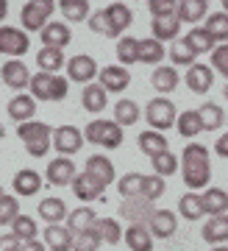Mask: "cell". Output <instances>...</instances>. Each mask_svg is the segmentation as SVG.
<instances>
[{
  "mask_svg": "<svg viewBox=\"0 0 228 251\" xmlns=\"http://www.w3.org/2000/svg\"><path fill=\"white\" fill-rule=\"evenodd\" d=\"M178 171L184 176V184L198 193L201 187H209L211 181V162H209V148L201 143H189L178 159Z\"/></svg>",
  "mask_w": 228,
  "mask_h": 251,
  "instance_id": "1",
  "label": "cell"
},
{
  "mask_svg": "<svg viewBox=\"0 0 228 251\" xmlns=\"http://www.w3.org/2000/svg\"><path fill=\"white\" fill-rule=\"evenodd\" d=\"M50 134L53 128L42 120H25V123L17 126V137L25 143V151L34 159H42L45 153L50 151Z\"/></svg>",
  "mask_w": 228,
  "mask_h": 251,
  "instance_id": "2",
  "label": "cell"
},
{
  "mask_svg": "<svg viewBox=\"0 0 228 251\" xmlns=\"http://www.w3.org/2000/svg\"><path fill=\"white\" fill-rule=\"evenodd\" d=\"M28 90H31V98L39 100H64L67 98V90L70 84L64 75H53V73H36L28 81Z\"/></svg>",
  "mask_w": 228,
  "mask_h": 251,
  "instance_id": "3",
  "label": "cell"
},
{
  "mask_svg": "<svg viewBox=\"0 0 228 251\" xmlns=\"http://www.w3.org/2000/svg\"><path fill=\"white\" fill-rule=\"evenodd\" d=\"M84 140L92 145H103L109 151L123 145V126H117L114 120H89L84 126Z\"/></svg>",
  "mask_w": 228,
  "mask_h": 251,
  "instance_id": "4",
  "label": "cell"
},
{
  "mask_svg": "<svg viewBox=\"0 0 228 251\" xmlns=\"http://www.w3.org/2000/svg\"><path fill=\"white\" fill-rule=\"evenodd\" d=\"M56 11V0H28L20 11L23 31H42Z\"/></svg>",
  "mask_w": 228,
  "mask_h": 251,
  "instance_id": "5",
  "label": "cell"
},
{
  "mask_svg": "<svg viewBox=\"0 0 228 251\" xmlns=\"http://www.w3.org/2000/svg\"><path fill=\"white\" fill-rule=\"evenodd\" d=\"M176 106H173V100L170 98H153L148 100V106H145V120L150 123L153 131H167V128H173L176 126Z\"/></svg>",
  "mask_w": 228,
  "mask_h": 251,
  "instance_id": "6",
  "label": "cell"
},
{
  "mask_svg": "<svg viewBox=\"0 0 228 251\" xmlns=\"http://www.w3.org/2000/svg\"><path fill=\"white\" fill-rule=\"evenodd\" d=\"M31 48V36L23 28L14 25H0V53L9 59H20L23 53H28Z\"/></svg>",
  "mask_w": 228,
  "mask_h": 251,
  "instance_id": "7",
  "label": "cell"
},
{
  "mask_svg": "<svg viewBox=\"0 0 228 251\" xmlns=\"http://www.w3.org/2000/svg\"><path fill=\"white\" fill-rule=\"evenodd\" d=\"M81 145H84L81 128H75V126H59V128H53L50 148H56L59 156H72V153H78Z\"/></svg>",
  "mask_w": 228,
  "mask_h": 251,
  "instance_id": "8",
  "label": "cell"
},
{
  "mask_svg": "<svg viewBox=\"0 0 228 251\" xmlns=\"http://www.w3.org/2000/svg\"><path fill=\"white\" fill-rule=\"evenodd\" d=\"M97 84L106 92H125L131 84V73L123 64H106L103 70H97Z\"/></svg>",
  "mask_w": 228,
  "mask_h": 251,
  "instance_id": "9",
  "label": "cell"
},
{
  "mask_svg": "<svg viewBox=\"0 0 228 251\" xmlns=\"http://www.w3.org/2000/svg\"><path fill=\"white\" fill-rule=\"evenodd\" d=\"M103 17H106V25H109V36H123V31H128V25H131L134 20V11L125 6V3H109L103 9Z\"/></svg>",
  "mask_w": 228,
  "mask_h": 251,
  "instance_id": "10",
  "label": "cell"
},
{
  "mask_svg": "<svg viewBox=\"0 0 228 251\" xmlns=\"http://www.w3.org/2000/svg\"><path fill=\"white\" fill-rule=\"evenodd\" d=\"M75 173H78V168H75V162H72L70 156H56V159L47 162L45 179L50 181L53 187H67V184H72Z\"/></svg>",
  "mask_w": 228,
  "mask_h": 251,
  "instance_id": "11",
  "label": "cell"
},
{
  "mask_svg": "<svg viewBox=\"0 0 228 251\" xmlns=\"http://www.w3.org/2000/svg\"><path fill=\"white\" fill-rule=\"evenodd\" d=\"M67 78L78 84H92L97 78V62L89 53H78L67 62Z\"/></svg>",
  "mask_w": 228,
  "mask_h": 251,
  "instance_id": "12",
  "label": "cell"
},
{
  "mask_svg": "<svg viewBox=\"0 0 228 251\" xmlns=\"http://www.w3.org/2000/svg\"><path fill=\"white\" fill-rule=\"evenodd\" d=\"M148 232L153 234V240H167V237H173L178 232V218L176 212H170V209H153V215L148 221Z\"/></svg>",
  "mask_w": 228,
  "mask_h": 251,
  "instance_id": "13",
  "label": "cell"
},
{
  "mask_svg": "<svg viewBox=\"0 0 228 251\" xmlns=\"http://www.w3.org/2000/svg\"><path fill=\"white\" fill-rule=\"evenodd\" d=\"M39 39H42V48H59V50H64V48L70 45L72 31H70L67 23H62V20H50V23L39 31Z\"/></svg>",
  "mask_w": 228,
  "mask_h": 251,
  "instance_id": "14",
  "label": "cell"
},
{
  "mask_svg": "<svg viewBox=\"0 0 228 251\" xmlns=\"http://www.w3.org/2000/svg\"><path fill=\"white\" fill-rule=\"evenodd\" d=\"M211 67L209 64H201V62H195L186 67L184 73V81H186V87L195 92V95H206V92L211 90V84H214V75H211Z\"/></svg>",
  "mask_w": 228,
  "mask_h": 251,
  "instance_id": "15",
  "label": "cell"
},
{
  "mask_svg": "<svg viewBox=\"0 0 228 251\" xmlns=\"http://www.w3.org/2000/svg\"><path fill=\"white\" fill-rule=\"evenodd\" d=\"M150 215H153V204L145 201L142 196L123 198V204H120V218H125L128 224H145V226H148Z\"/></svg>",
  "mask_w": 228,
  "mask_h": 251,
  "instance_id": "16",
  "label": "cell"
},
{
  "mask_svg": "<svg viewBox=\"0 0 228 251\" xmlns=\"http://www.w3.org/2000/svg\"><path fill=\"white\" fill-rule=\"evenodd\" d=\"M72 193H75V198H78L81 204H92V201H97V198L103 196V184L97 179H92L87 171L84 173H75V179H72Z\"/></svg>",
  "mask_w": 228,
  "mask_h": 251,
  "instance_id": "17",
  "label": "cell"
},
{
  "mask_svg": "<svg viewBox=\"0 0 228 251\" xmlns=\"http://www.w3.org/2000/svg\"><path fill=\"white\" fill-rule=\"evenodd\" d=\"M0 75H3V81L9 84L14 92H23L28 90V81H31V73H28V67L23 64V59H9V62L0 67Z\"/></svg>",
  "mask_w": 228,
  "mask_h": 251,
  "instance_id": "18",
  "label": "cell"
},
{
  "mask_svg": "<svg viewBox=\"0 0 228 251\" xmlns=\"http://www.w3.org/2000/svg\"><path fill=\"white\" fill-rule=\"evenodd\" d=\"M84 171L92 176V179H97L103 187H109L114 179H117V171H114V162L109 159V156H103V153H92L87 159V168Z\"/></svg>",
  "mask_w": 228,
  "mask_h": 251,
  "instance_id": "19",
  "label": "cell"
},
{
  "mask_svg": "<svg viewBox=\"0 0 228 251\" xmlns=\"http://www.w3.org/2000/svg\"><path fill=\"white\" fill-rule=\"evenodd\" d=\"M39 187H42V176H39L36 171H31V168L17 171L14 173V179H11V190H14V196H20V198L36 196Z\"/></svg>",
  "mask_w": 228,
  "mask_h": 251,
  "instance_id": "20",
  "label": "cell"
},
{
  "mask_svg": "<svg viewBox=\"0 0 228 251\" xmlns=\"http://www.w3.org/2000/svg\"><path fill=\"white\" fill-rule=\"evenodd\" d=\"M176 17L181 23L198 25V23H203V20L209 17V0H178Z\"/></svg>",
  "mask_w": 228,
  "mask_h": 251,
  "instance_id": "21",
  "label": "cell"
},
{
  "mask_svg": "<svg viewBox=\"0 0 228 251\" xmlns=\"http://www.w3.org/2000/svg\"><path fill=\"white\" fill-rule=\"evenodd\" d=\"M150 31H153V39H159L161 45H164V42H176L178 31H181V20H178L176 14H161V17H153Z\"/></svg>",
  "mask_w": 228,
  "mask_h": 251,
  "instance_id": "22",
  "label": "cell"
},
{
  "mask_svg": "<svg viewBox=\"0 0 228 251\" xmlns=\"http://www.w3.org/2000/svg\"><path fill=\"white\" fill-rule=\"evenodd\" d=\"M167 56V48L159 42V39H153V36H148V39H139L137 42V64H161Z\"/></svg>",
  "mask_w": 228,
  "mask_h": 251,
  "instance_id": "23",
  "label": "cell"
},
{
  "mask_svg": "<svg viewBox=\"0 0 228 251\" xmlns=\"http://www.w3.org/2000/svg\"><path fill=\"white\" fill-rule=\"evenodd\" d=\"M178 81H181V75H178V70L173 64H159L153 70V75H150V87L159 95H167V92H173L178 87Z\"/></svg>",
  "mask_w": 228,
  "mask_h": 251,
  "instance_id": "24",
  "label": "cell"
},
{
  "mask_svg": "<svg viewBox=\"0 0 228 251\" xmlns=\"http://www.w3.org/2000/svg\"><path fill=\"white\" fill-rule=\"evenodd\" d=\"M72 240H75V234L62 224H47V229H45V246L50 251H70Z\"/></svg>",
  "mask_w": 228,
  "mask_h": 251,
  "instance_id": "25",
  "label": "cell"
},
{
  "mask_svg": "<svg viewBox=\"0 0 228 251\" xmlns=\"http://www.w3.org/2000/svg\"><path fill=\"white\" fill-rule=\"evenodd\" d=\"M203 240L211 246H226L228 243V212L226 215H211L203 224Z\"/></svg>",
  "mask_w": 228,
  "mask_h": 251,
  "instance_id": "26",
  "label": "cell"
},
{
  "mask_svg": "<svg viewBox=\"0 0 228 251\" xmlns=\"http://www.w3.org/2000/svg\"><path fill=\"white\" fill-rule=\"evenodd\" d=\"M34 115H36V100L31 98V92H17V95L9 100V117L11 120L25 123V120H34Z\"/></svg>",
  "mask_w": 228,
  "mask_h": 251,
  "instance_id": "27",
  "label": "cell"
},
{
  "mask_svg": "<svg viewBox=\"0 0 228 251\" xmlns=\"http://www.w3.org/2000/svg\"><path fill=\"white\" fill-rule=\"evenodd\" d=\"M123 240L131 251H153V234L145 224H128V232H123Z\"/></svg>",
  "mask_w": 228,
  "mask_h": 251,
  "instance_id": "28",
  "label": "cell"
},
{
  "mask_svg": "<svg viewBox=\"0 0 228 251\" xmlns=\"http://www.w3.org/2000/svg\"><path fill=\"white\" fill-rule=\"evenodd\" d=\"M109 92L100 87V84H84V92H81V106L87 109V112H92V115H100L106 109V103H109V98H106Z\"/></svg>",
  "mask_w": 228,
  "mask_h": 251,
  "instance_id": "29",
  "label": "cell"
},
{
  "mask_svg": "<svg viewBox=\"0 0 228 251\" xmlns=\"http://www.w3.org/2000/svg\"><path fill=\"white\" fill-rule=\"evenodd\" d=\"M195 112H198V117H201L203 131H217L220 126H226V112H223V106L214 103V100L201 103V109H195Z\"/></svg>",
  "mask_w": 228,
  "mask_h": 251,
  "instance_id": "30",
  "label": "cell"
},
{
  "mask_svg": "<svg viewBox=\"0 0 228 251\" xmlns=\"http://www.w3.org/2000/svg\"><path fill=\"white\" fill-rule=\"evenodd\" d=\"M184 45L195 56H201V53H211L214 50V39L209 36V31L203 25H192V31H186V36H184Z\"/></svg>",
  "mask_w": 228,
  "mask_h": 251,
  "instance_id": "31",
  "label": "cell"
},
{
  "mask_svg": "<svg viewBox=\"0 0 228 251\" xmlns=\"http://www.w3.org/2000/svg\"><path fill=\"white\" fill-rule=\"evenodd\" d=\"M203 212L206 215H226L228 212V193L226 190H220V187H209V190H203Z\"/></svg>",
  "mask_w": 228,
  "mask_h": 251,
  "instance_id": "32",
  "label": "cell"
},
{
  "mask_svg": "<svg viewBox=\"0 0 228 251\" xmlns=\"http://www.w3.org/2000/svg\"><path fill=\"white\" fill-rule=\"evenodd\" d=\"M39 218H42L45 224H62L67 221V204H64L62 198H42L39 201Z\"/></svg>",
  "mask_w": 228,
  "mask_h": 251,
  "instance_id": "33",
  "label": "cell"
},
{
  "mask_svg": "<svg viewBox=\"0 0 228 251\" xmlns=\"http://www.w3.org/2000/svg\"><path fill=\"white\" fill-rule=\"evenodd\" d=\"M137 143H139V151L148 153V156H156V153H161V151H170L167 137L161 134V131H153V128L142 131V134L137 137Z\"/></svg>",
  "mask_w": 228,
  "mask_h": 251,
  "instance_id": "34",
  "label": "cell"
},
{
  "mask_svg": "<svg viewBox=\"0 0 228 251\" xmlns=\"http://www.w3.org/2000/svg\"><path fill=\"white\" fill-rule=\"evenodd\" d=\"M97 221L95 209H89L87 204H81V209H72V212H67V229H70L72 234L78 232H87V229H92V224Z\"/></svg>",
  "mask_w": 228,
  "mask_h": 251,
  "instance_id": "35",
  "label": "cell"
},
{
  "mask_svg": "<svg viewBox=\"0 0 228 251\" xmlns=\"http://www.w3.org/2000/svg\"><path fill=\"white\" fill-rule=\"evenodd\" d=\"M92 229L97 232L100 243H106V246H117V243L123 240V229H120V224L114 218H97L95 224H92Z\"/></svg>",
  "mask_w": 228,
  "mask_h": 251,
  "instance_id": "36",
  "label": "cell"
},
{
  "mask_svg": "<svg viewBox=\"0 0 228 251\" xmlns=\"http://www.w3.org/2000/svg\"><path fill=\"white\" fill-rule=\"evenodd\" d=\"M139 120V103L131 98H123V100H117L114 103V123L117 126H134Z\"/></svg>",
  "mask_w": 228,
  "mask_h": 251,
  "instance_id": "37",
  "label": "cell"
},
{
  "mask_svg": "<svg viewBox=\"0 0 228 251\" xmlns=\"http://www.w3.org/2000/svg\"><path fill=\"white\" fill-rule=\"evenodd\" d=\"M176 128H178V134H181V137H186V140H195V137L203 131L198 112H195V109H186V112H181V115L176 117Z\"/></svg>",
  "mask_w": 228,
  "mask_h": 251,
  "instance_id": "38",
  "label": "cell"
},
{
  "mask_svg": "<svg viewBox=\"0 0 228 251\" xmlns=\"http://www.w3.org/2000/svg\"><path fill=\"white\" fill-rule=\"evenodd\" d=\"M203 28L209 31V36L214 39V45H217V42H228V14L226 11H214V14H209Z\"/></svg>",
  "mask_w": 228,
  "mask_h": 251,
  "instance_id": "39",
  "label": "cell"
},
{
  "mask_svg": "<svg viewBox=\"0 0 228 251\" xmlns=\"http://www.w3.org/2000/svg\"><path fill=\"white\" fill-rule=\"evenodd\" d=\"M59 6H62V14L67 23H84L89 20V0H59Z\"/></svg>",
  "mask_w": 228,
  "mask_h": 251,
  "instance_id": "40",
  "label": "cell"
},
{
  "mask_svg": "<svg viewBox=\"0 0 228 251\" xmlns=\"http://www.w3.org/2000/svg\"><path fill=\"white\" fill-rule=\"evenodd\" d=\"M11 234H14L20 243L36 240V234H39V229H36V221H34L31 215H17L14 221H11Z\"/></svg>",
  "mask_w": 228,
  "mask_h": 251,
  "instance_id": "41",
  "label": "cell"
},
{
  "mask_svg": "<svg viewBox=\"0 0 228 251\" xmlns=\"http://www.w3.org/2000/svg\"><path fill=\"white\" fill-rule=\"evenodd\" d=\"M150 165H153V173L161 176V179L178 173V156L173 151H161V153H156V156H150Z\"/></svg>",
  "mask_w": 228,
  "mask_h": 251,
  "instance_id": "42",
  "label": "cell"
},
{
  "mask_svg": "<svg viewBox=\"0 0 228 251\" xmlns=\"http://www.w3.org/2000/svg\"><path fill=\"white\" fill-rule=\"evenodd\" d=\"M36 64H39L42 73H56V70H62L64 53L59 50V48H42V50L36 53Z\"/></svg>",
  "mask_w": 228,
  "mask_h": 251,
  "instance_id": "43",
  "label": "cell"
},
{
  "mask_svg": "<svg viewBox=\"0 0 228 251\" xmlns=\"http://www.w3.org/2000/svg\"><path fill=\"white\" fill-rule=\"evenodd\" d=\"M178 212L186 218V221H201L206 212H203V201L198 193H186V196H181V201H178Z\"/></svg>",
  "mask_w": 228,
  "mask_h": 251,
  "instance_id": "44",
  "label": "cell"
},
{
  "mask_svg": "<svg viewBox=\"0 0 228 251\" xmlns=\"http://www.w3.org/2000/svg\"><path fill=\"white\" fill-rule=\"evenodd\" d=\"M167 56H170L173 67H189V64H195V59H198V56H195L192 50L184 45V39L170 42V48H167Z\"/></svg>",
  "mask_w": 228,
  "mask_h": 251,
  "instance_id": "45",
  "label": "cell"
},
{
  "mask_svg": "<svg viewBox=\"0 0 228 251\" xmlns=\"http://www.w3.org/2000/svg\"><path fill=\"white\" fill-rule=\"evenodd\" d=\"M137 42L139 39H134V36H120L117 39V59H120L123 67L137 64Z\"/></svg>",
  "mask_w": 228,
  "mask_h": 251,
  "instance_id": "46",
  "label": "cell"
},
{
  "mask_svg": "<svg viewBox=\"0 0 228 251\" xmlns=\"http://www.w3.org/2000/svg\"><path fill=\"white\" fill-rule=\"evenodd\" d=\"M142 181H145L142 173H125L123 179L117 181V190H120L123 198H137L142 193Z\"/></svg>",
  "mask_w": 228,
  "mask_h": 251,
  "instance_id": "47",
  "label": "cell"
},
{
  "mask_svg": "<svg viewBox=\"0 0 228 251\" xmlns=\"http://www.w3.org/2000/svg\"><path fill=\"white\" fill-rule=\"evenodd\" d=\"M145 201H150V204H156L159 198L164 196V179L161 176H145V181H142V193H139Z\"/></svg>",
  "mask_w": 228,
  "mask_h": 251,
  "instance_id": "48",
  "label": "cell"
},
{
  "mask_svg": "<svg viewBox=\"0 0 228 251\" xmlns=\"http://www.w3.org/2000/svg\"><path fill=\"white\" fill-rule=\"evenodd\" d=\"M20 201L17 196H3L0 198V226H11V221L20 215Z\"/></svg>",
  "mask_w": 228,
  "mask_h": 251,
  "instance_id": "49",
  "label": "cell"
},
{
  "mask_svg": "<svg viewBox=\"0 0 228 251\" xmlns=\"http://www.w3.org/2000/svg\"><path fill=\"white\" fill-rule=\"evenodd\" d=\"M100 246V237H97L95 229H87V232H78L75 240H72V249L70 251H97Z\"/></svg>",
  "mask_w": 228,
  "mask_h": 251,
  "instance_id": "50",
  "label": "cell"
},
{
  "mask_svg": "<svg viewBox=\"0 0 228 251\" xmlns=\"http://www.w3.org/2000/svg\"><path fill=\"white\" fill-rule=\"evenodd\" d=\"M211 70H217L220 75H226L228 78V42H223V45H217L214 50H211Z\"/></svg>",
  "mask_w": 228,
  "mask_h": 251,
  "instance_id": "51",
  "label": "cell"
},
{
  "mask_svg": "<svg viewBox=\"0 0 228 251\" xmlns=\"http://www.w3.org/2000/svg\"><path fill=\"white\" fill-rule=\"evenodd\" d=\"M178 0H148V11L153 17H161V14H176Z\"/></svg>",
  "mask_w": 228,
  "mask_h": 251,
  "instance_id": "52",
  "label": "cell"
},
{
  "mask_svg": "<svg viewBox=\"0 0 228 251\" xmlns=\"http://www.w3.org/2000/svg\"><path fill=\"white\" fill-rule=\"evenodd\" d=\"M89 28L95 31V34H100V36H109V25H106V17H103V9H97V11H92L89 14Z\"/></svg>",
  "mask_w": 228,
  "mask_h": 251,
  "instance_id": "53",
  "label": "cell"
},
{
  "mask_svg": "<svg viewBox=\"0 0 228 251\" xmlns=\"http://www.w3.org/2000/svg\"><path fill=\"white\" fill-rule=\"evenodd\" d=\"M23 249V243L14 237V234H0V251H20Z\"/></svg>",
  "mask_w": 228,
  "mask_h": 251,
  "instance_id": "54",
  "label": "cell"
},
{
  "mask_svg": "<svg viewBox=\"0 0 228 251\" xmlns=\"http://www.w3.org/2000/svg\"><path fill=\"white\" fill-rule=\"evenodd\" d=\"M214 153H217L220 159H228V131L217 137V143H214Z\"/></svg>",
  "mask_w": 228,
  "mask_h": 251,
  "instance_id": "55",
  "label": "cell"
},
{
  "mask_svg": "<svg viewBox=\"0 0 228 251\" xmlns=\"http://www.w3.org/2000/svg\"><path fill=\"white\" fill-rule=\"evenodd\" d=\"M20 251H45V243H39V240L23 243V249H20Z\"/></svg>",
  "mask_w": 228,
  "mask_h": 251,
  "instance_id": "56",
  "label": "cell"
},
{
  "mask_svg": "<svg viewBox=\"0 0 228 251\" xmlns=\"http://www.w3.org/2000/svg\"><path fill=\"white\" fill-rule=\"evenodd\" d=\"M6 14H9V0H0V23L6 20Z\"/></svg>",
  "mask_w": 228,
  "mask_h": 251,
  "instance_id": "57",
  "label": "cell"
},
{
  "mask_svg": "<svg viewBox=\"0 0 228 251\" xmlns=\"http://www.w3.org/2000/svg\"><path fill=\"white\" fill-rule=\"evenodd\" d=\"M211 251H228V246H214Z\"/></svg>",
  "mask_w": 228,
  "mask_h": 251,
  "instance_id": "58",
  "label": "cell"
},
{
  "mask_svg": "<svg viewBox=\"0 0 228 251\" xmlns=\"http://www.w3.org/2000/svg\"><path fill=\"white\" fill-rule=\"evenodd\" d=\"M3 134H6V128H3V123H0V140H3Z\"/></svg>",
  "mask_w": 228,
  "mask_h": 251,
  "instance_id": "59",
  "label": "cell"
},
{
  "mask_svg": "<svg viewBox=\"0 0 228 251\" xmlns=\"http://www.w3.org/2000/svg\"><path fill=\"white\" fill-rule=\"evenodd\" d=\"M223 98H226V100H228V84H226V90H223Z\"/></svg>",
  "mask_w": 228,
  "mask_h": 251,
  "instance_id": "60",
  "label": "cell"
},
{
  "mask_svg": "<svg viewBox=\"0 0 228 251\" xmlns=\"http://www.w3.org/2000/svg\"><path fill=\"white\" fill-rule=\"evenodd\" d=\"M223 9H226V14H228V0H223Z\"/></svg>",
  "mask_w": 228,
  "mask_h": 251,
  "instance_id": "61",
  "label": "cell"
},
{
  "mask_svg": "<svg viewBox=\"0 0 228 251\" xmlns=\"http://www.w3.org/2000/svg\"><path fill=\"white\" fill-rule=\"evenodd\" d=\"M3 196H6V193H3V187H0V198H3Z\"/></svg>",
  "mask_w": 228,
  "mask_h": 251,
  "instance_id": "62",
  "label": "cell"
},
{
  "mask_svg": "<svg viewBox=\"0 0 228 251\" xmlns=\"http://www.w3.org/2000/svg\"><path fill=\"white\" fill-rule=\"evenodd\" d=\"M226 123H228V115H226Z\"/></svg>",
  "mask_w": 228,
  "mask_h": 251,
  "instance_id": "63",
  "label": "cell"
}]
</instances>
